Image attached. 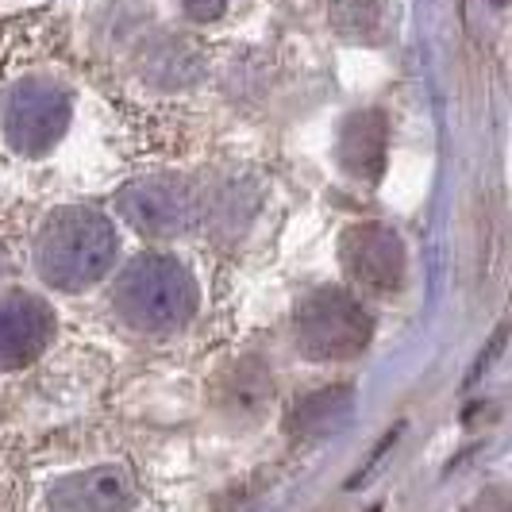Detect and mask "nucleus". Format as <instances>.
<instances>
[{
	"mask_svg": "<svg viewBox=\"0 0 512 512\" xmlns=\"http://www.w3.org/2000/svg\"><path fill=\"white\" fill-rule=\"evenodd\" d=\"M116 262V231L97 208H62L39 239V270L54 289H85Z\"/></svg>",
	"mask_w": 512,
	"mask_h": 512,
	"instance_id": "1",
	"label": "nucleus"
},
{
	"mask_svg": "<svg viewBox=\"0 0 512 512\" xmlns=\"http://www.w3.org/2000/svg\"><path fill=\"white\" fill-rule=\"evenodd\" d=\"M116 312L139 332H174L197 312V282L178 258L143 255L120 274Z\"/></svg>",
	"mask_w": 512,
	"mask_h": 512,
	"instance_id": "2",
	"label": "nucleus"
},
{
	"mask_svg": "<svg viewBox=\"0 0 512 512\" xmlns=\"http://www.w3.org/2000/svg\"><path fill=\"white\" fill-rule=\"evenodd\" d=\"M370 328V312L339 289H316L297 308V347L316 362L355 359L370 343Z\"/></svg>",
	"mask_w": 512,
	"mask_h": 512,
	"instance_id": "3",
	"label": "nucleus"
},
{
	"mask_svg": "<svg viewBox=\"0 0 512 512\" xmlns=\"http://www.w3.org/2000/svg\"><path fill=\"white\" fill-rule=\"evenodd\" d=\"M339 258L347 274L370 293H393L405 282V243L382 224H355L343 231Z\"/></svg>",
	"mask_w": 512,
	"mask_h": 512,
	"instance_id": "4",
	"label": "nucleus"
},
{
	"mask_svg": "<svg viewBox=\"0 0 512 512\" xmlns=\"http://www.w3.org/2000/svg\"><path fill=\"white\" fill-rule=\"evenodd\" d=\"M70 120V101L47 81H27L8 101V139L27 154H43L58 143Z\"/></svg>",
	"mask_w": 512,
	"mask_h": 512,
	"instance_id": "5",
	"label": "nucleus"
},
{
	"mask_svg": "<svg viewBox=\"0 0 512 512\" xmlns=\"http://www.w3.org/2000/svg\"><path fill=\"white\" fill-rule=\"evenodd\" d=\"M124 212L139 231L147 235H178L193 224V193L178 178H147L135 181L124 193Z\"/></svg>",
	"mask_w": 512,
	"mask_h": 512,
	"instance_id": "6",
	"label": "nucleus"
},
{
	"mask_svg": "<svg viewBox=\"0 0 512 512\" xmlns=\"http://www.w3.org/2000/svg\"><path fill=\"white\" fill-rule=\"evenodd\" d=\"M54 332L51 308L27 293H12L8 301H0V366H24L31 362Z\"/></svg>",
	"mask_w": 512,
	"mask_h": 512,
	"instance_id": "7",
	"label": "nucleus"
},
{
	"mask_svg": "<svg viewBox=\"0 0 512 512\" xmlns=\"http://www.w3.org/2000/svg\"><path fill=\"white\" fill-rule=\"evenodd\" d=\"M135 501V482L120 466H97L62 478L51 493L54 512H124Z\"/></svg>",
	"mask_w": 512,
	"mask_h": 512,
	"instance_id": "8",
	"label": "nucleus"
},
{
	"mask_svg": "<svg viewBox=\"0 0 512 512\" xmlns=\"http://www.w3.org/2000/svg\"><path fill=\"white\" fill-rule=\"evenodd\" d=\"M339 162L351 178L378 181L385 170V116L382 112H355L339 131Z\"/></svg>",
	"mask_w": 512,
	"mask_h": 512,
	"instance_id": "9",
	"label": "nucleus"
},
{
	"mask_svg": "<svg viewBox=\"0 0 512 512\" xmlns=\"http://www.w3.org/2000/svg\"><path fill=\"white\" fill-rule=\"evenodd\" d=\"M389 0H332V27L355 43H374L382 35Z\"/></svg>",
	"mask_w": 512,
	"mask_h": 512,
	"instance_id": "10",
	"label": "nucleus"
},
{
	"mask_svg": "<svg viewBox=\"0 0 512 512\" xmlns=\"http://www.w3.org/2000/svg\"><path fill=\"white\" fill-rule=\"evenodd\" d=\"M351 409V393L339 385V389H324V393H316V397H308V401H301L297 405V412H293V432L297 436H328L335 424H339V416Z\"/></svg>",
	"mask_w": 512,
	"mask_h": 512,
	"instance_id": "11",
	"label": "nucleus"
},
{
	"mask_svg": "<svg viewBox=\"0 0 512 512\" xmlns=\"http://www.w3.org/2000/svg\"><path fill=\"white\" fill-rule=\"evenodd\" d=\"M466 512H512V493L509 489H489Z\"/></svg>",
	"mask_w": 512,
	"mask_h": 512,
	"instance_id": "12",
	"label": "nucleus"
},
{
	"mask_svg": "<svg viewBox=\"0 0 512 512\" xmlns=\"http://www.w3.org/2000/svg\"><path fill=\"white\" fill-rule=\"evenodd\" d=\"M181 4H185V12L193 20H216L228 8V0H181Z\"/></svg>",
	"mask_w": 512,
	"mask_h": 512,
	"instance_id": "13",
	"label": "nucleus"
},
{
	"mask_svg": "<svg viewBox=\"0 0 512 512\" xmlns=\"http://www.w3.org/2000/svg\"><path fill=\"white\" fill-rule=\"evenodd\" d=\"M493 4H509V0H493Z\"/></svg>",
	"mask_w": 512,
	"mask_h": 512,
	"instance_id": "14",
	"label": "nucleus"
}]
</instances>
